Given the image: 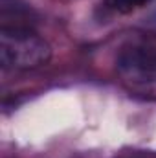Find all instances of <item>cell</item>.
I'll list each match as a JSON object with an SVG mask.
<instances>
[{"label": "cell", "mask_w": 156, "mask_h": 158, "mask_svg": "<svg viewBox=\"0 0 156 158\" xmlns=\"http://www.w3.org/2000/svg\"><path fill=\"white\" fill-rule=\"evenodd\" d=\"M117 72L138 85L156 83V42H132L125 46L116 59Z\"/></svg>", "instance_id": "cell-2"}, {"label": "cell", "mask_w": 156, "mask_h": 158, "mask_svg": "<svg viewBox=\"0 0 156 158\" xmlns=\"http://www.w3.org/2000/svg\"><path fill=\"white\" fill-rule=\"evenodd\" d=\"M51 59L50 42L30 26H2L0 63L4 70H35Z\"/></svg>", "instance_id": "cell-1"}, {"label": "cell", "mask_w": 156, "mask_h": 158, "mask_svg": "<svg viewBox=\"0 0 156 158\" xmlns=\"http://www.w3.org/2000/svg\"><path fill=\"white\" fill-rule=\"evenodd\" d=\"M149 2H153V0H107V2H105V7L110 9L112 13L127 15V13L138 9V7L147 6Z\"/></svg>", "instance_id": "cell-3"}]
</instances>
